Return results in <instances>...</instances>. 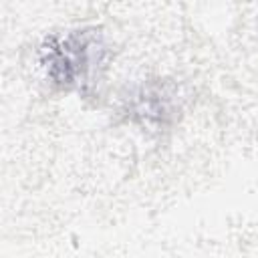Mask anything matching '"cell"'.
I'll list each match as a JSON object with an SVG mask.
<instances>
[{
	"mask_svg": "<svg viewBox=\"0 0 258 258\" xmlns=\"http://www.w3.org/2000/svg\"><path fill=\"white\" fill-rule=\"evenodd\" d=\"M109 56V42L97 26L54 32L40 44V67L46 79L64 91L89 93L101 81Z\"/></svg>",
	"mask_w": 258,
	"mask_h": 258,
	"instance_id": "6da1fadb",
	"label": "cell"
},
{
	"mask_svg": "<svg viewBox=\"0 0 258 258\" xmlns=\"http://www.w3.org/2000/svg\"><path fill=\"white\" fill-rule=\"evenodd\" d=\"M179 111L177 87L169 81H147L125 99V113L147 129H165Z\"/></svg>",
	"mask_w": 258,
	"mask_h": 258,
	"instance_id": "7a4b0ae2",
	"label": "cell"
}]
</instances>
